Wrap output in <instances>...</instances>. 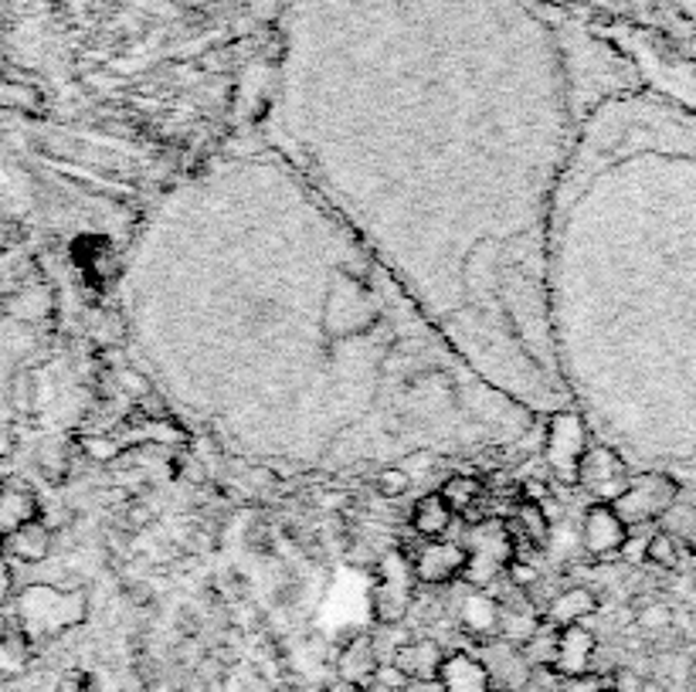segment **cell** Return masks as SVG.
Wrapping results in <instances>:
<instances>
[{
  "label": "cell",
  "instance_id": "cell-25",
  "mask_svg": "<svg viewBox=\"0 0 696 692\" xmlns=\"http://www.w3.org/2000/svg\"><path fill=\"white\" fill-rule=\"evenodd\" d=\"M0 489H4V486H0Z\"/></svg>",
  "mask_w": 696,
  "mask_h": 692
},
{
  "label": "cell",
  "instance_id": "cell-17",
  "mask_svg": "<svg viewBox=\"0 0 696 692\" xmlns=\"http://www.w3.org/2000/svg\"><path fill=\"white\" fill-rule=\"evenodd\" d=\"M31 662V645H28V635L21 631H8L4 638H0V675L4 679H14L28 669Z\"/></svg>",
  "mask_w": 696,
  "mask_h": 692
},
{
  "label": "cell",
  "instance_id": "cell-5",
  "mask_svg": "<svg viewBox=\"0 0 696 692\" xmlns=\"http://www.w3.org/2000/svg\"><path fill=\"white\" fill-rule=\"evenodd\" d=\"M578 483L585 489H591L598 499H608V502H612L615 496H622L625 486H629L619 455H612L608 448H585V455L578 462Z\"/></svg>",
  "mask_w": 696,
  "mask_h": 692
},
{
  "label": "cell",
  "instance_id": "cell-3",
  "mask_svg": "<svg viewBox=\"0 0 696 692\" xmlns=\"http://www.w3.org/2000/svg\"><path fill=\"white\" fill-rule=\"evenodd\" d=\"M469 564V550L456 540H428L425 550L411 560V571L418 584H431V587H442L462 577Z\"/></svg>",
  "mask_w": 696,
  "mask_h": 692
},
{
  "label": "cell",
  "instance_id": "cell-6",
  "mask_svg": "<svg viewBox=\"0 0 696 692\" xmlns=\"http://www.w3.org/2000/svg\"><path fill=\"white\" fill-rule=\"evenodd\" d=\"M591 659H595V635L585 625H564L557 631V652L550 672H557L560 679L585 675L591 669Z\"/></svg>",
  "mask_w": 696,
  "mask_h": 692
},
{
  "label": "cell",
  "instance_id": "cell-1",
  "mask_svg": "<svg viewBox=\"0 0 696 692\" xmlns=\"http://www.w3.org/2000/svg\"><path fill=\"white\" fill-rule=\"evenodd\" d=\"M408 560L401 553H390L381 564V584L374 591V615L381 625H401L411 597H415V571L405 567Z\"/></svg>",
  "mask_w": 696,
  "mask_h": 692
},
{
  "label": "cell",
  "instance_id": "cell-18",
  "mask_svg": "<svg viewBox=\"0 0 696 692\" xmlns=\"http://www.w3.org/2000/svg\"><path fill=\"white\" fill-rule=\"evenodd\" d=\"M374 489L384 499H401L411 489V475H408V468H381L374 479Z\"/></svg>",
  "mask_w": 696,
  "mask_h": 692
},
{
  "label": "cell",
  "instance_id": "cell-24",
  "mask_svg": "<svg viewBox=\"0 0 696 692\" xmlns=\"http://www.w3.org/2000/svg\"><path fill=\"white\" fill-rule=\"evenodd\" d=\"M490 692H506V689H490Z\"/></svg>",
  "mask_w": 696,
  "mask_h": 692
},
{
  "label": "cell",
  "instance_id": "cell-8",
  "mask_svg": "<svg viewBox=\"0 0 696 692\" xmlns=\"http://www.w3.org/2000/svg\"><path fill=\"white\" fill-rule=\"evenodd\" d=\"M439 689L442 692H490L493 679L483 659L469 652H446L442 669H439Z\"/></svg>",
  "mask_w": 696,
  "mask_h": 692
},
{
  "label": "cell",
  "instance_id": "cell-2",
  "mask_svg": "<svg viewBox=\"0 0 696 692\" xmlns=\"http://www.w3.org/2000/svg\"><path fill=\"white\" fill-rule=\"evenodd\" d=\"M585 455V424L578 414H557L547 428V465L557 479L578 483V462Z\"/></svg>",
  "mask_w": 696,
  "mask_h": 692
},
{
  "label": "cell",
  "instance_id": "cell-15",
  "mask_svg": "<svg viewBox=\"0 0 696 692\" xmlns=\"http://www.w3.org/2000/svg\"><path fill=\"white\" fill-rule=\"evenodd\" d=\"M31 519H38V499L28 489L18 486L0 489V537L14 533L18 527L31 523Z\"/></svg>",
  "mask_w": 696,
  "mask_h": 692
},
{
  "label": "cell",
  "instance_id": "cell-21",
  "mask_svg": "<svg viewBox=\"0 0 696 692\" xmlns=\"http://www.w3.org/2000/svg\"><path fill=\"white\" fill-rule=\"evenodd\" d=\"M560 692H601V682L595 675H571L568 682L560 685Z\"/></svg>",
  "mask_w": 696,
  "mask_h": 692
},
{
  "label": "cell",
  "instance_id": "cell-7",
  "mask_svg": "<svg viewBox=\"0 0 696 692\" xmlns=\"http://www.w3.org/2000/svg\"><path fill=\"white\" fill-rule=\"evenodd\" d=\"M446 659V648L435 638H411L405 645H398V652L390 656L411 682H439V669Z\"/></svg>",
  "mask_w": 696,
  "mask_h": 692
},
{
  "label": "cell",
  "instance_id": "cell-20",
  "mask_svg": "<svg viewBox=\"0 0 696 692\" xmlns=\"http://www.w3.org/2000/svg\"><path fill=\"white\" fill-rule=\"evenodd\" d=\"M645 556L652 560V564H663V567H673L676 564V547L666 533H656L649 537V547H645Z\"/></svg>",
  "mask_w": 696,
  "mask_h": 692
},
{
  "label": "cell",
  "instance_id": "cell-9",
  "mask_svg": "<svg viewBox=\"0 0 696 692\" xmlns=\"http://www.w3.org/2000/svg\"><path fill=\"white\" fill-rule=\"evenodd\" d=\"M581 537H585L588 553L608 556V553H619L622 550V543L629 537V527L612 512V506H591L588 516H585Z\"/></svg>",
  "mask_w": 696,
  "mask_h": 692
},
{
  "label": "cell",
  "instance_id": "cell-22",
  "mask_svg": "<svg viewBox=\"0 0 696 692\" xmlns=\"http://www.w3.org/2000/svg\"><path fill=\"white\" fill-rule=\"evenodd\" d=\"M326 692H364V689H361L357 682H346V679H340V675H336V679L326 685Z\"/></svg>",
  "mask_w": 696,
  "mask_h": 692
},
{
  "label": "cell",
  "instance_id": "cell-23",
  "mask_svg": "<svg viewBox=\"0 0 696 692\" xmlns=\"http://www.w3.org/2000/svg\"><path fill=\"white\" fill-rule=\"evenodd\" d=\"M8 631H11V625H8V615H4V612H0V638H4Z\"/></svg>",
  "mask_w": 696,
  "mask_h": 692
},
{
  "label": "cell",
  "instance_id": "cell-16",
  "mask_svg": "<svg viewBox=\"0 0 696 692\" xmlns=\"http://www.w3.org/2000/svg\"><path fill=\"white\" fill-rule=\"evenodd\" d=\"M439 496L449 502V509L456 516H465V512H472V506L483 502V483L472 479V475H452V479L442 483Z\"/></svg>",
  "mask_w": 696,
  "mask_h": 692
},
{
  "label": "cell",
  "instance_id": "cell-13",
  "mask_svg": "<svg viewBox=\"0 0 696 692\" xmlns=\"http://www.w3.org/2000/svg\"><path fill=\"white\" fill-rule=\"evenodd\" d=\"M595 612V594L588 587H571L560 591L547 608H544V621L564 628V625H581L588 615Z\"/></svg>",
  "mask_w": 696,
  "mask_h": 692
},
{
  "label": "cell",
  "instance_id": "cell-10",
  "mask_svg": "<svg viewBox=\"0 0 696 692\" xmlns=\"http://www.w3.org/2000/svg\"><path fill=\"white\" fill-rule=\"evenodd\" d=\"M381 659H377V648L371 635H357L340 648V659H336V672L346 682H357L361 689H367L374 682Z\"/></svg>",
  "mask_w": 696,
  "mask_h": 692
},
{
  "label": "cell",
  "instance_id": "cell-19",
  "mask_svg": "<svg viewBox=\"0 0 696 692\" xmlns=\"http://www.w3.org/2000/svg\"><path fill=\"white\" fill-rule=\"evenodd\" d=\"M408 682H411V679H408L395 662H381L377 672H374V685H381L384 692H405Z\"/></svg>",
  "mask_w": 696,
  "mask_h": 692
},
{
  "label": "cell",
  "instance_id": "cell-12",
  "mask_svg": "<svg viewBox=\"0 0 696 692\" xmlns=\"http://www.w3.org/2000/svg\"><path fill=\"white\" fill-rule=\"evenodd\" d=\"M4 550L24 564H41L52 553V530L41 523V519H31V523L18 527L14 533L4 537Z\"/></svg>",
  "mask_w": 696,
  "mask_h": 692
},
{
  "label": "cell",
  "instance_id": "cell-4",
  "mask_svg": "<svg viewBox=\"0 0 696 692\" xmlns=\"http://www.w3.org/2000/svg\"><path fill=\"white\" fill-rule=\"evenodd\" d=\"M670 499H673L670 483H663V479H642V483L625 486V493L615 496L608 506H612V512L622 519L625 527H639V523H645V519H652L656 512H663V506Z\"/></svg>",
  "mask_w": 696,
  "mask_h": 692
},
{
  "label": "cell",
  "instance_id": "cell-14",
  "mask_svg": "<svg viewBox=\"0 0 696 692\" xmlns=\"http://www.w3.org/2000/svg\"><path fill=\"white\" fill-rule=\"evenodd\" d=\"M459 625H462L469 635L496 638V628H500V601L483 597V594L465 597V604L459 608Z\"/></svg>",
  "mask_w": 696,
  "mask_h": 692
},
{
  "label": "cell",
  "instance_id": "cell-11",
  "mask_svg": "<svg viewBox=\"0 0 696 692\" xmlns=\"http://www.w3.org/2000/svg\"><path fill=\"white\" fill-rule=\"evenodd\" d=\"M452 519L456 512L449 509V502L439 493H428L411 509V530L425 540H442L452 530Z\"/></svg>",
  "mask_w": 696,
  "mask_h": 692
}]
</instances>
